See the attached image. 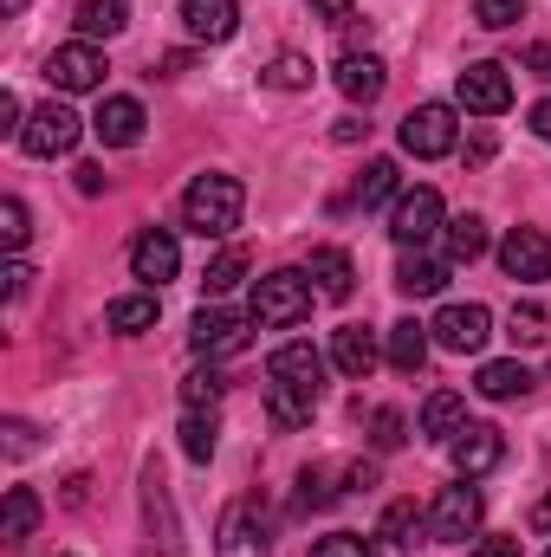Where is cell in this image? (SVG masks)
I'll list each match as a JSON object with an SVG mask.
<instances>
[{
	"instance_id": "cell-1",
	"label": "cell",
	"mask_w": 551,
	"mask_h": 557,
	"mask_svg": "<svg viewBox=\"0 0 551 557\" xmlns=\"http://www.w3.org/2000/svg\"><path fill=\"white\" fill-rule=\"evenodd\" d=\"M241 208H247V188L234 175H195L182 195V227L201 240H228L241 227Z\"/></svg>"
},
{
	"instance_id": "cell-2",
	"label": "cell",
	"mask_w": 551,
	"mask_h": 557,
	"mask_svg": "<svg viewBox=\"0 0 551 557\" xmlns=\"http://www.w3.org/2000/svg\"><path fill=\"white\" fill-rule=\"evenodd\" d=\"M311 311V278L292 273V267H279V273L254 278V318L260 324H298Z\"/></svg>"
},
{
	"instance_id": "cell-3",
	"label": "cell",
	"mask_w": 551,
	"mask_h": 557,
	"mask_svg": "<svg viewBox=\"0 0 551 557\" xmlns=\"http://www.w3.org/2000/svg\"><path fill=\"white\" fill-rule=\"evenodd\" d=\"M247 337H254V318H247V311L201 305V311L188 318V344H195L201 357H234V350H247Z\"/></svg>"
},
{
	"instance_id": "cell-4",
	"label": "cell",
	"mask_w": 551,
	"mask_h": 557,
	"mask_svg": "<svg viewBox=\"0 0 551 557\" xmlns=\"http://www.w3.org/2000/svg\"><path fill=\"white\" fill-rule=\"evenodd\" d=\"M428 331H434L441 350L474 357V350H487V337H493V311H487V305H441Z\"/></svg>"
},
{
	"instance_id": "cell-5",
	"label": "cell",
	"mask_w": 551,
	"mask_h": 557,
	"mask_svg": "<svg viewBox=\"0 0 551 557\" xmlns=\"http://www.w3.org/2000/svg\"><path fill=\"white\" fill-rule=\"evenodd\" d=\"M78 137H85V124L72 117V104H39L26 117V131H20V149L26 156H72Z\"/></svg>"
},
{
	"instance_id": "cell-6",
	"label": "cell",
	"mask_w": 551,
	"mask_h": 557,
	"mask_svg": "<svg viewBox=\"0 0 551 557\" xmlns=\"http://www.w3.org/2000/svg\"><path fill=\"white\" fill-rule=\"evenodd\" d=\"M441 234V195L434 188H409V195H396V208H390V240L415 253L421 240H434Z\"/></svg>"
},
{
	"instance_id": "cell-7",
	"label": "cell",
	"mask_w": 551,
	"mask_h": 557,
	"mask_svg": "<svg viewBox=\"0 0 551 557\" xmlns=\"http://www.w3.org/2000/svg\"><path fill=\"white\" fill-rule=\"evenodd\" d=\"M46 85H59V91H98V85H105V52H98L91 39L52 46V59H46Z\"/></svg>"
},
{
	"instance_id": "cell-8",
	"label": "cell",
	"mask_w": 551,
	"mask_h": 557,
	"mask_svg": "<svg viewBox=\"0 0 551 557\" xmlns=\"http://www.w3.org/2000/svg\"><path fill=\"white\" fill-rule=\"evenodd\" d=\"M454 98H461L474 117H500V111L513 104V78H506V65L480 59V65H467V72L454 78Z\"/></svg>"
},
{
	"instance_id": "cell-9",
	"label": "cell",
	"mask_w": 551,
	"mask_h": 557,
	"mask_svg": "<svg viewBox=\"0 0 551 557\" xmlns=\"http://www.w3.org/2000/svg\"><path fill=\"white\" fill-rule=\"evenodd\" d=\"M215 557H267V519H260V499H234V506L221 512Z\"/></svg>"
},
{
	"instance_id": "cell-10",
	"label": "cell",
	"mask_w": 551,
	"mask_h": 557,
	"mask_svg": "<svg viewBox=\"0 0 551 557\" xmlns=\"http://www.w3.org/2000/svg\"><path fill=\"white\" fill-rule=\"evenodd\" d=\"M448 454H454V473H461V480H480V473H493V467L506 460V441H500L493 421H467V428L448 441Z\"/></svg>"
},
{
	"instance_id": "cell-11",
	"label": "cell",
	"mask_w": 551,
	"mask_h": 557,
	"mask_svg": "<svg viewBox=\"0 0 551 557\" xmlns=\"http://www.w3.org/2000/svg\"><path fill=\"white\" fill-rule=\"evenodd\" d=\"M403 149L421 156V162L448 156L454 149V104H415L409 117H403Z\"/></svg>"
},
{
	"instance_id": "cell-12",
	"label": "cell",
	"mask_w": 551,
	"mask_h": 557,
	"mask_svg": "<svg viewBox=\"0 0 551 557\" xmlns=\"http://www.w3.org/2000/svg\"><path fill=\"white\" fill-rule=\"evenodd\" d=\"M480 512H487V499H480L474 480L441 486V499H434V512H428V532H434V539H467V532L480 525Z\"/></svg>"
},
{
	"instance_id": "cell-13",
	"label": "cell",
	"mask_w": 551,
	"mask_h": 557,
	"mask_svg": "<svg viewBox=\"0 0 551 557\" xmlns=\"http://www.w3.org/2000/svg\"><path fill=\"white\" fill-rule=\"evenodd\" d=\"M500 267H506V278H526V285L551 278V234L546 227H513L500 240Z\"/></svg>"
},
{
	"instance_id": "cell-14",
	"label": "cell",
	"mask_w": 551,
	"mask_h": 557,
	"mask_svg": "<svg viewBox=\"0 0 551 557\" xmlns=\"http://www.w3.org/2000/svg\"><path fill=\"white\" fill-rule=\"evenodd\" d=\"M131 273H137L149 292L182 273V247H175V234H169V227H143L137 247H131Z\"/></svg>"
},
{
	"instance_id": "cell-15",
	"label": "cell",
	"mask_w": 551,
	"mask_h": 557,
	"mask_svg": "<svg viewBox=\"0 0 551 557\" xmlns=\"http://www.w3.org/2000/svg\"><path fill=\"white\" fill-rule=\"evenodd\" d=\"M143 124H149V117H143L137 98H105L98 117H91V137L105 143V149H131V143L143 137Z\"/></svg>"
},
{
	"instance_id": "cell-16",
	"label": "cell",
	"mask_w": 551,
	"mask_h": 557,
	"mask_svg": "<svg viewBox=\"0 0 551 557\" xmlns=\"http://www.w3.org/2000/svg\"><path fill=\"white\" fill-rule=\"evenodd\" d=\"M383 85H390V72H383L377 52H344V59H338V91H344L351 104H377Z\"/></svg>"
},
{
	"instance_id": "cell-17",
	"label": "cell",
	"mask_w": 551,
	"mask_h": 557,
	"mask_svg": "<svg viewBox=\"0 0 551 557\" xmlns=\"http://www.w3.org/2000/svg\"><path fill=\"white\" fill-rule=\"evenodd\" d=\"M182 26H188L195 39L221 46V39H234V26H241V0H182Z\"/></svg>"
},
{
	"instance_id": "cell-18",
	"label": "cell",
	"mask_w": 551,
	"mask_h": 557,
	"mask_svg": "<svg viewBox=\"0 0 551 557\" xmlns=\"http://www.w3.org/2000/svg\"><path fill=\"white\" fill-rule=\"evenodd\" d=\"M267 376H273V383H298V389H318V383H325V357H318L311 344H279L273 363H267Z\"/></svg>"
},
{
	"instance_id": "cell-19",
	"label": "cell",
	"mask_w": 551,
	"mask_h": 557,
	"mask_svg": "<svg viewBox=\"0 0 551 557\" xmlns=\"http://www.w3.org/2000/svg\"><path fill=\"white\" fill-rule=\"evenodd\" d=\"M331 363H338L351 383H364V376L377 370V337H370L364 324H344V331L331 337Z\"/></svg>"
},
{
	"instance_id": "cell-20",
	"label": "cell",
	"mask_w": 551,
	"mask_h": 557,
	"mask_svg": "<svg viewBox=\"0 0 551 557\" xmlns=\"http://www.w3.org/2000/svg\"><path fill=\"white\" fill-rule=\"evenodd\" d=\"M311 278H318V298L344 305V298H351V285H357V267H351V253H344V247H311Z\"/></svg>"
},
{
	"instance_id": "cell-21",
	"label": "cell",
	"mask_w": 551,
	"mask_h": 557,
	"mask_svg": "<svg viewBox=\"0 0 551 557\" xmlns=\"http://www.w3.org/2000/svg\"><path fill=\"white\" fill-rule=\"evenodd\" d=\"M318 409V389H298V383H267V416H273L279 434H292V428H305Z\"/></svg>"
},
{
	"instance_id": "cell-22",
	"label": "cell",
	"mask_w": 551,
	"mask_h": 557,
	"mask_svg": "<svg viewBox=\"0 0 551 557\" xmlns=\"http://www.w3.org/2000/svg\"><path fill=\"white\" fill-rule=\"evenodd\" d=\"M461 428H467V403H461L454 389H434V396L421 403V434H428V441H454Z\"/></svg>"
},
{
	"instance_id": "cell-23",
	"label": "cell",
	"mask_w": 551,
	"mask_h": 557,
	"mask_svg": "<svg viewBox=\"0 0 551 557\" xmlns=\"http://www.w3.org/2000/svg\"><path fill=\"white\" fill-rule=\"evenodd\" d=\"M441 285H448V267L441 260H428V253H403L396 260V292L403 298H434Z\"/></svg>"
},
{
	"instance_id": "cell-24",
	"label": "cell",
	"mask_w": 551,
	"mask_h": 557,
	"mask_svg": "<svg viewBox=\"0 0 551 557\" xmlns=\"http://www.w3.org/2000/svg\"><path fill=\"white\" fill-rule=\"evenodd\" d=\"M474 389H480L487 403H513V396H526V389H532V370H526V363H480Z\"/></svg>"
},
{
	"instance_id": "cell-25",
	"label": "cell",
	"mask_w": 551,
	"mask_h": 557,
	"mask_svg": "<svg viewBox=\"0 0 551 557\" xmlns=\"http://www.w3.org/2000/svg\"><path fill=\"white\" fill-rule=\"evenodd\" d=\"M46 519V506H39V493L33 486H7V519H0V539L7 545H20V539H33V525Z\"/></svg>"
},
{
	"instance_id": "cell-26",
	"label": "cell",
	"mask_w": 551,
	"mask_h": 557,
	"mask_svg": "<svg viewBox=\"0 0 551 557\" xmlns=\"http://www.w3.org/2000/svg\"><path fill=\"white\" fill-rule=\"evenodd\" d=\"M156 292H131V298H111V311H105V324L118 331V337H143L149 324H156Z\"/></svg>"
},
{
	"instance_id": "cell-27",
	"label": "cell",
	"mask_w": 551,
	"mask_h": 557,
	"mask_svg": "<svg viewBox=\"0 0 551 557\" xmlns=\"http://www.w3.org/2000/svg\"><path fill=\"white\" fill-rule=\"evenodd\" d=\"M428 532V512L415 506V499H390V512H383V525H377V539H390L396 552H415V539Z\"/></svg>"
},
{
	"instance_id": "cell-28",
	"label": "cell",
	"mask_w": 551,
	"mask_h": 557,
	"mask_svg": "<svg viewBox=\"0 0 551 557\" xmlns=\"http://www.w3.org/2000/svg\"><path fill=\"white\" fill-rule=\"evenodd\" d=\"M390 363L403 370V376H415L421 363H428V324H415V318H403V324H390Z\"/></svg>"
},
{
	"instance_id": "cell-29",
	"label": "cell",
	"mask_w": 551,
	"mask_h": 557,
	"mask_svg": "<svg viewBox=\"0 0 551 557\" xmlns=\"http://www.w3.org/2000/svg\"><path fill=\"white\" fill-rule=\"evenodd\" d=\"M131 26V7L124 0H78V33L85 39H111Z\"/></svg>"
},
{
	"instance_id": "cell-30",
	"label": "cell",
	"mask_w": 551,
	"mask_h": 557,
	"mask_svg": "<svg viewBox=\"0 0 551 557\" xmlns=\"http://www.w3.org/2000/svg\"><path fill=\"white\" fill-rule=\"evenodd\" d=\"M487 253V221L480 214H454L448 221V260H480Z\"/></svg>"
},
{
	"instance_id": "cell-31",
	"label": "cell",
	"mask_w": 551,
	"mask_h": 557,
	"mask_svg": "<svg viewBox=\"0 0 551 557\" xmlns=\"http://www.w3.org/2000/svg\"><path fill=\"white\" fill-rule=\"evenodd\" d=\"M241 278H247V253H241V247H221V253L208 260V273H201V292L221 298V292H234Z\"/></svg>"
},
{
	"instance_id": "cell-32",
	"label": "cell",
	"mask_w": 551,
	"mask_h": 557,
	"mask_svg": "<svg viewBox=\"0 0 551 557\" xmlns=\"http://www.w3.org/2000/svg\"><path fill=\"white\" fill-rule=\"evenodd\" d=\"M175 434H182V454H188V460H215V434H221V428H215V416H201V409H188Z\"/></svg>"
},
{
	"instance_id": "cell-33",
	"label": "cell",
	"mask_w": 551,
	"mask_h": 557,
	"mask_svg": "<svg viewBox=\"0 0 551 557\" xmlns=\"http://www.w3.org/2000/svg\"><path fill=\"white\" fill-rule=\"evenodd\" d=\"M390 195H396V162H390V156L364 162V175H357V201L377 208V201H390Z\"/></svg>"
},
{
	"instance_id": "cell-34",
	"label": "cell",
	"mask_w": 551,
	"mask_h": 557,
	"mask_svg": "<svg viewBox=\"0 0 551 557\" xmlns=\"http://www.w3.org/2000/svg\"><path fill=\"white\" fill-rule=\"evenodd\" d=\"M331 480H338L331 467H305V473H298V512H325V506L338 499V486H331Z\"/></svg>"
},
{
	"instance_id": "cell-35",
	"label": "cell",
	"mask_w": 551,
	"mask_h": 557,
	"mask_svg": "<svg viewBox=\"0 0 551 557\" xmlns=\"http://www.w3.org/2000/svg\"><path fill=\"white\" fill-rule=\"evenodd\" d=\"M506 337H513V344H546V337H551V318L539 311V305H513Z\"/></svg>"
},
{
	"instance_id": "cell-36",
	"label": "cell",
	"mask_w": 551,
	"mask_h": 557,
	"mask_svg": "<svg viewBox=\"0 0 551 557\" xmlns=\"http://www.w3.org/2000/svg\"><path fill=\"white\" fill-rule=\"evenodd\" d=\"M221 396H228V376H221V370H195V376L182 383V403H188V409H215Z\"/></svg>"
},
{
	"instance_id": "cell-37",
	"label": "cell",
	"mask_w": 551,
	"mask_h": 557,
	"mask_svg": "<svg viewBox=\"0 0 551 557\" xmlns=\"http://www.w3.org/2000/svg\"><path fill=\"white\" fill-rule=\"evenodd\" d=\"M267 85H273V91H305V85H311V65H305L298 52H279L273 65H267Z\"/></svg>"
},
{
	"instance_id": "cell-38",
	"label": "cell",
	"mask_w": 551,
	"mask_h": 557,
	"mask_svg": "<svg viewBox=\"0 0 551 557\" xmlns=\"http://www.w3.org/2000/svg\"><path fill=\"white\" fill-rule=\"evenodd\" d=\"M311 557H383L377 552V539H364V532H331V539H318Z\"/></svg>"
},
{
	"instance_id": "cell-39",
	"label": "cell",
	"mask_w": 551,
	"mask_h": 557,
	"mask_svg": "<svg viewBox=\"0 0 551 557\" xmlns=\"http://www.w3.org/2000/svg\"><path fill=\"white\" fill-rule=\"evenodd\" d=\"M26 234H33V227H26V201H20V195H7V201H0V240L20 253V247H26Z\"/></svg>"
},
{
	"instance_id": "cell-40",
	"label": "cell",
	"mask_w": 551,
	"mask_h": 557,
	"mask_svg": "<svg viewBox=\"0 0 551 557\" xmlns=\"http://www.w3.org/2000/svg\"><path fill=\"white\" fill-rule=\"evenodd\" d=\"M519 13H526V0H474V20H480L487 33H506Z\"/></svg>"
},
{
	"instance_id": "cell-41",
	"label": "cell",
	"mask_w": 551,
	"mask_h": 557,
	"mask_svg": "<svg viewBox=\"0 0 551 557\" xmlns=\"http://www.w3.org/2000/svg\"><path fill=\"white\" fill-rule=\"evenodd\" d=\"M370 447H383V454L403 447V416H396V409H377V416H370Z\"/></svg>"
},
{
	"instance_id": "cell-42",
	"label": "cell",
	"mask_w": 551,
	"mask_h": 557,
	"mask_svg": "<svg viewBox=\"0 0 551 557\" xmlns=\"http://www.w3.org/2000/svg\"><path fill=\"white\" fill-rule=\"evenodd\" d=\"M364 137H370L364 117H338V124H331V143H364Z\"/></svg>"
},
{
	"instance_id": "cell-43",
	"label": "cell",
	"mask_w": 551,
	"mask_h": 557,
	"mask_svg": "<svg viewBox=\"0 0 551 557\" xmlns=\"http://www.w3.org/2000/svg\"><path fill=\"white\" fill-rule=\"evenodd\" d=\"M105 182H111L105 162H78V188H85V195H105Z\"/></svg>"
},
{
	"instance_id": "cell-44",
	"label": "cell",
	"mask_w": 551,
	"mask_h": 557,
	"mask_svg": "<svg viewBox=\"0 0 551 557\" xmlns=\"http://www.w3.org/2000/svg\"><path fill=\"white\" fill-rule=\"evenodd\" d=\"M0 278H7V305H20V298H26V278H33V273H26V267L13 260V267H7Z\"/></svg>"
},
{
	"instance_id": "cell-45",
	"label": "cell",
	"mask_w": 551,
	"mask_h": 557,
	"mask_svg": "<svg viewBox=\"0 0 551 557\" xmlns=\"http://www.w3.org/2000/svg\"><path fill=\"white\" fill-rule=\"evenodd\" d=\"M467 557H519V539H487V545H474Z\"/></svg>"
},
{
	"instance_id": "cell-46",
	"label": "cell",
	"mask_w": 551,
	"mask_h": 557,
	"mask_svg": "<svg viewBox=\"0 0 551 557\" xmlns=\"http://www.w3.org/2000/svg\"><path fill=\"white\" fill-rule=\"evenodd\" d=\"M0 131H26V124H20V98H13V91H0Z\"/></svg>"
},
{
	"instance_id": "cell-47",
	"label": "cell",
	"mask_w": 551,
	"mask_h": 557,
	"mask_svg": "<svg viewBox=\"0 0 551 557\" xmlns=\"http://www.w3.org/2000/svg\"><path fill=\"white\" fill-rule=\"evenodd\" d=\"M33 447V428L26 421H7V454H26Z\"/></svg>"
},
{
	"instance_id": "cell-48",
	"label": "cell",
	"mask_w": 551,
	"mask_h": 557,
	"mask_svg": "<svg viewBox=\"0 0 551 557\" xmlns=\"http://www.w3.org/2000/svg\"><path fill=\"white\" fill-rule=\"evenodd\" d=\"M311 13H318V20H331V26H338V20H351V0H311Z\"/></svg>"
},
{
	"instance_id": "cell-49",
	"label": "cell",
	"mask_w": 551,
	"mask_h": 557,
	"mask_svg": "<svg viewBox=\"0 0 551 557\" xmlns=\"http://www.w3.org/2000/svg\"><path fill=\"white\" fill-rule=\"evenodd\" d=\"M526 72H539V78H551V46H532V52H526Z\"/></svg>"
},
{
	"instance_id": "cell-50",
	"label": "cell",
	"mask_w": 551,
	"mask_h": 557,
	"mask_svg": "<svg viewBox=\"0 0 551 557\" xmlns=\"http://www.w3.org/2000/svg\"><path fill=\"white\" fill-rule=\"evenodd\" d=\"M188 65H195V59H188V52H162V78H182V72H188Z\"/></svg>"
},
{
	"instance_id": "cell-51",
	"label": "cell",
	"mask_w": 551,
	"mask_h": 557,
	"mask_svg": "<svg viewBox=\"0 0 551 557\" xmlns=\"http://www.w3.org/2000/svg\"><path fill=\"white\" fill-rule=\"evenodd\" d=\"M532 131L551 143V98H546V104H532Z\"/></svg>"
},
{
	"instance_id": "cell-52",
	"label": "cell",
	"mask_w": 551,
	"mask_h": 557,
	"mask_svg": "<svg viewBox=\"0 0 551 557\" xmlns=\"http://www.w3.org/2000/svg\"><path fill=\"white\" fill-rule=\"evenodd\" d=\"M467 156H474V162H487V156H493V131H480V137L467 143Z\"/></svg>"
},
{
	"instance_id": "cell-53",
	"label": "cell",
	"mask_w": 551,
	"mask_h": 557,
	"mask_svg": "<svg viewBox=\"0 0 551 557\" xmlns=\"http://www.w3.org/2000/svg\"><path fill=\"white\" fill-rule=\"evenodd\" d=\"M532 525H539V532H551V499H539V506H532Z\"/></svg>"
},
{
	"instance_id": "cell-54",
	"label": "cell",
	"mask_w": 551,
	"mask_h": 557,
	"mask_svg": "<svg viewBox=\"0 0 551 557\" xmlns=\"http://www.w3.org/2000/svg\"><path fill=\"white\" fill-rule=\"evenodd\" d=\"M0 13H7V20H13V13H26V0H0Z\"/></svg>"
},
{
	"instance_id": "cell-55",
	"label": "cell",
	"mask_w": 551,
	"mask_h": 557,
	"mask_svg": "<svg viewBox=\"0 0 551 557\" xmlns=\"http://www.w3.org/2000/svg\"><path fill=\"white\" fill-rule=\"evenodd\" d=\"M546 557H551V552H546Z\"/></svg>"
}]
</instances>
